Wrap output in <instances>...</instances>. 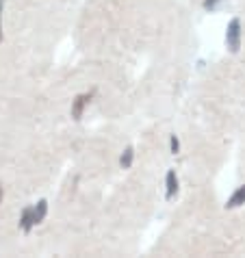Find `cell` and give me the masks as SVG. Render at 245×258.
<instances>
[{
	"label": "cell",
	"mask_w": 245,
	"mask_h": 258,
	"mask_svg": "<svg viewBox=\"0 0 245 258\" xmlns=\"http://www.w3.org/2000/svg\"><path fill=\"white\" fill-rule=\"evenodd\" d=\"M243 204H245V184H241V187L226 200L223 206H226V211H232V209H239V206H243Z\"/></svg>",
	"instance_id": "5"
},
{
	"label": "cell",
	"mask_w": 245,
	"mask_h": 258,
	"mask_svg": "<svg viewBox=\"0 0 245 258\" xmlns=\"http://www.w3.org/2000/svg\"><path fill=\"white\" fill-rule=\"evenodd\" d=\"M178 193V176L174 169L167 171V176H165V200H174Z\"/></svg>",
	"instance_id": "3"
},
{
	"label": "cell",
	"mask_w": 245,
	"mask_h": 258,
	"mask_svg": "<svg viewBox=\"0 0 245 258\" xmlns=\"http://www.w3.org/2000/svg\"><path fill=\"white\" fill-rule=\"evenodd\" d=\"M35 226H37V224H35L33 206H26V209L22 211V215H20V230H22L24 234H28V232H31Z\"/></svg>",
	"instance_id": "4"
},
{
	"label": "cell",
	"mask_w": 245,
	"mask_h": 258,
	"mask_svg": "<svg viewBox=\"0 0 245 258\" xmlns=\"http://www.w3.org/2000/svg\"><path fill=\"white\" fill-rule=\"evenodd\" d=\"M241 35H243V26L239 18H232L226 26V46L232 54H236L241 50Z\"/></svg>",
	"instance_id": "1"
},
{
	"label": "cell",
	"mask_w": 245,
	"mask_h": 258,
	"mask_svg": "<svg viewBox=\"0 0 245 258\" xmlns=\"http://www.w3.org/2000/svg\"><path fill=\"white\" fill-rule=\"evenodd\" d=\"M33 215H35V224H41L48 215V202L46 200H39L37 206H33Z\"/></svg>",
	"instance_id": "6"
},
{
	"label": "cell",
	"mask_w": 245,
	"mask_h": 258,
	"mask_svg": "<svg viewBox=\"0 0 245 258\" xmlns=\"http://www.w3.org/2000/svg\"><path fill=\"white\" fill-rule=\"evenodd\" d=\"M133 161H135V148H133V146H128L124 152H121V156H119L121 169H131V167H133Z\"/></svg>",
	"instance_id": "7"
},
{
	"label": "cell",
	"mask_w": 245,
	"mask_h": 258,
	"mask_svg": "<svg viewBox=\"0 0 245 258\" xmlns=\"http://www.w3.org/2000/svg\"><path fill=\"white\" fill-rule=\"evenodd\" d=\"M169 152L171 154H178L180 152V139L176 137V135H171V137H169Z\"/></svg>",
	"instance_id": "8"
},
{
	"label": "cell",
	"mask_w": 245,
	"mask_h": 258,
	"mask_svg": "<svg viewBox=\"0 0 245 258\" xmlns=\"http://www.w3.org/2000/svg\"><path fill=\"white\" fill-rule=\"evenodd\" d=\"M219 3H223V0H204L202 7H204V11H215L219 7Z\"/></svg>",
	"instance_id": "9"
},
{
	"label": "cell",
	"mask_w": 245,
	"mask_h": 258,
	"mask_svg": "<svg viewBox=\"0 0 245 258\" xmlns=\"http://www.w3.org/2000/svg\"><path fill=\"white\" fill-rule=\"evenodd\" d=\"M3 9H5V0H0V44H3Z\"/></svg>",
	"instance_id": "10"
},
{
	"label": "cell",
	"mask_w": 245,
	"mask_h": 258,
	"mask_svg": "<svg viewBox=\"0 0 245 258\" xmlns=\"http://www.w3.org/2000/svg\"><path fill=\"white\" fill-rule=\"evenodd\" d=\"M3 198H5V189H3V184H0V204H3Z\"/></svg>",
	"instance_id": "11"
},
{
	"label": "cell",
	"mask_w": 245,
	"mask_h": 258,
	"mask_svg": "<svg viewBox=\"0 0 245 258\" xmlns=\"http://www.w3.org/2000/svg\"><path fill=\"white\" fill-rule=\"evenodd\" d=\"M91 98H93V91H87V94H78L74 100H72V109H70L72 117H74V119H81L83 113H85V109H87L89 102H91Z\"/></svg>",
	"instance_id": "2"
}]
</instances>
